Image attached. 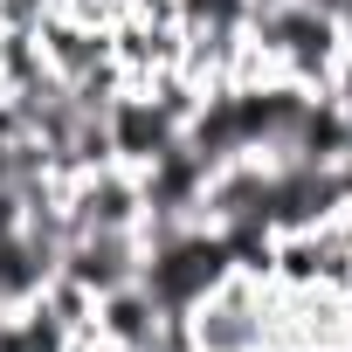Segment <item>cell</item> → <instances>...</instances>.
Returning a JSON list of instances; mask_svg holds the SVG:
<instances>
[{
	"label": "cell",
	"instance_id": "cell-1",
	"mask_svg": "<svg viewBox=\"0 0 352 352\" xmlns=\"http://www.w3.org/2000/svg\"><path fill=\"white\" fill-rule=\"evenodd\" d=\"M138 270H145V242H138V228H83V235H69V249H63V276H76L90 297L131 283Z\"/></svg>",
	"mask_w": 352,
	"mask_h": 352
},
{
	"label": "cell",
	"instance_id": "cell-2",
	"mask_svg": "<svg viewBox=\"0 0 352 352\" xmlns=\"http://www.w3.org/2000/svg\"><path fill=\"white\" fill-rule=\"evenodd\" d=\"M166 318H173V311H166V304H159L138 276L97 297V331H104L111 345H138V352H145V345L159 338V324H166Z\"/></svg>",
	"mask_w": 352,
	"mask_h": 352
},
{
	"label": "cell",
	"instance_id": "cell-3",
	"mask_svg": "<svg viewBox=\"0 0 352 352\" xmlns=\"http://www.w3.org/2000/svg\"><path fill=\"white\" fill-rule=\"evenodd\" d=\"M49 8H56V14H69L76 28H90V35H111V28L131 14L124 0H49Z\"/></svg>",
	"mask_w": 352,
	"mask_h": 352
},
{
	"label": "cell",
	"instance_id": "cell-4",
	"mask_svg": "<svg viewBox=\"0 0 352 352\" xmlns=\"http://www.w3.org/2000/svg\"><path fill=\"white\" fill-rule=\"evenodd\" d=\"M131 14H145V21H180V0H124Z\"/></svg>",
	"mask_w": 352,
	"mask_h": 352
},
{
	"label": "cell",
	"instance_id": "cell-5",
	"mask_svg": "<svg viewBox=\"0 0 352 352\" xmlns=\"http://www.w3.org/2000/svg\"><path fill=\"white\" fill-rule=\"evenodd\" d=\"M338 338H345V352H352V290H345V324H338Z\"/></svg>",
	"mask_w": 352,
	"mask_h": 352
},
{
	"label": "cell",
	"instance_id": "cell-6",
	"mask_svg": "<svg viewBox=\"0 0 352 352\" xmlns=\"http://www.w3.org/2000/svg\"><path fill=\"white\" fill-rule=\"evenodd\" d=\"M256 352H276V345H256Z\"/></svg>",
	"mask_w": 352,
	"mask_h": 352
}]
</instances>
